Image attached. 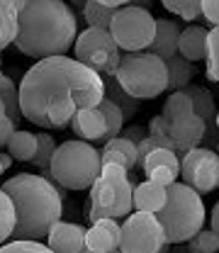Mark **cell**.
<instances>
[{"mask_svg": "<svg viewBox=\"0 0 219 253\" xmlns=\"http://www.w3.org/2000/svg\"><path fill=\"white\" fill-rule=\"evenodd\" d=\"M78 34V17L63 0H25L17 12L15 49L32 59L66 56Z\"/></svg>", "mask_w": 219, "mask_h": 253, "instance_id": "6da1fadb", "label": "cell"}, {"mask_svg": "<svg viewBox=\"0 0 219 253\" xmlns=\"http://www.w3.org/2000/svg\"><path fill=\"white\" fill-rule=\"evenodd\" d=\"M0 190L10 197L15 210V229L10 239L44 241L51 224L63 219V202L54 180L34 173H20L0 183Z\"/></svg>", "mask_w": 219, "mask_h": 253, "instance_id": "7a4b0ae2", "label": "cell"}, {"mask_svg": "<svg viewBox=\"0 0 219 253\" xmlns=\"http://www.w3.org/2000/svg\"><path fill=\"white\" fill-rule=\"evenodd\" d=\"M17 90H20L22 120H30L32 125L49 129L46 110L59 97L71 95V85H68V78L56 61V56H51V59H42L32 68H27Z\"/></svg>", "mask_w": 219, "mask_h": 253, "instance_id": "3957f363", "label": "cell"}, {"mask_svg": "<svg viewBox=\"0 0 219 253\" xmlns=\"http://www.w3.org/2000/svg\"><path fill=\"white\" fill-rule=\"evenodd\" d=\"M156 219L168 244H185L205 226L202 195L178 180L166 185V202L156 212Z\"/></svg>", "mask_w": 219, "mask_h": 253, "instance_id": "277c9868", "label": "cell"}, {"mask_svg": "<svg viewBox=\"0 0 219 253\" xmlns=\"http://www.w3.org/2000/svg\"><path fill=\"white\" fill-rule=\"evenodd\" d=\"M100 151L90 141L68 139L56 144L49 163V180L66 190H88L100 175Z\"/></svg>", "mask_w": 219, "mask_h": 253, "instance_id": "5b68a950", "label": "cell"}, {"mask_svg": "<svg viewBox=\"0 0 219 253\" xmlns=\"http://www.w3.org/2000/svg\"><path fill=\"white\" fill-rule=\"evenodd\" d=\"M115 81L127 95L136 100H151L166 93V66L149 51L122 54L115 68Z\"/></svg>", "mask_w": 219, "mask_h": 253, "instance_id": "8992f818", "label": "cell"}, {"mask_svg": "<svg viewBox=\"0 0 219 253\" xmlns=\"http://www.w3.org/2000/svg\"><path fill=\"white\" fill-rule=\"evenodd\" d=\"M107 32L115 39L120 51H127V54L146 51L154 39V32H156V17L151 15L149 7L125 5V7L115 10Z\"/></svg>", "mask_w": 219, "mask_h": 253, "instance_id": "52a82bcc", "label": "cell"}, {"mask_svg": "<svg viewBox=\"0 0 219 253\" xmlns=\"http://www.w3.org/2000/svg\"><path fill=\"white\" fill-rule=\"evenodd\" d=\"M71 49L76 54V61L93 68L95 73H100V76H105V73L115 76V68L120 63V56H122V51L117 49V44L110 37V32L95 30V27L78 32Z\"/></svg>", "mask_w": 219, "mask_h": 253, "instance_id": "ba28073f", "label": "cell"}, {"mask_svg": "<svg viewBox=\"0 0 219 253\" xmlns=\"http://www.w3.org/2000/svg\"><path fill=\"white\" fill-rule=\"evenodd\" d=\"M166 244L156 214L134 212L120 224V253H163Z\"/></svg>", "mask_w": 219, "mask_h": 253, "instance_id": "9c48e42d", "label": "cell"}, {"mask_svg": "<svg viewBox=\"0 0 219 253\" xmlns=\"http://www.w3.org/2000/svg\"><path fill=\"white\" fill-rule=\"evenodd\" d=\"M180 178L195 192H215L219 188V156L215 149L195 146L180 156Z\"/></svg>", "mask_w": 219, "mask_h": 253, "instance_id": "30bf717a", "label": "cell"}, {"mask_svg": "<svg viewBox=\"0 0 219 253\" xmlns=\"http://www.w3.org/2000/svg\"><path fill=\"white\" fill-rule=\"evenodd\" d=\"M59 66L63 68L66 78H68V85H71V100L78 107H97L100 100L105 97L102 90V76L95 73L93 68L83 66L76 59H68V56H56Z\"/></svg>", "mask_w": 219, "mask_h": 253, "instance_id": "8fae6325", "label": "cell"}, {"mask_svg": "<svg viewBox=\"0 0 219 253\" xmlns=\"http://www.w3.org/2000/svg\"><path fill=\"white\" fill-rule=\"evenodd\" d=\"M141 170L146 180H154L158 185H171L180 178V158L171 149H154L141 161Z\"/></svg>", "mask_w": 219, "mask_h": 253, "instance_id": "7c38bea8", "label": "cell"}, {"mask_svg": "<svg viewBox=\"0 0 219 253\" xmlns=\"http://www.w3.org/2000/svg\"><path fill=\"white\" fill-rule=\"evenodd\" d=\"M202 136H205V122L197 115H188V117L175 120V122L168 125V139L173 141L178 158L183 156L185 151H190V149L200 146Z\"/></svg>", "mask_w": 219, "mask_h": 253, "instance_id": "4fadbf2b", "label": "cell"}, {"mask_svg": "<svg viewBox=\"0 0 219 253\" xmlns=\"http://www.w3.org/2000/svg\"><path fill=\"white\" fill-rule=\"evenodd\" d=\"M83 239H86V226L59 219L56 224H51L44 241L54 253H78L83 249Z\"/></svg>", "mask_w": 219, "mask_h": 253, "instance_id": "5bb4252c", "label": "cell"}, {"mask_svg": "<svg viewBox=\"0 0 219 253\" xmlns=\"http://www.w3.org/2000/svg\"><path fill=\"white\" fill-rule=\"evenodd\" d=\"M120 246V221L102 217L95 219L93 226L86 229V239H83V249L97 253H107L115 251Z\"/></svg>", "mask_w": 219, "mask_h": 253, "instance_id": "9a60e30c", "label": "cell"}, {"mask_svg": "<svg viewBox=\"0 0 219 253\" xmlns=\"http://www.w3.org/2000/svg\"><path fill=\"white\" fill-rule=\"evenodd\" d=\"M66 129H71L81 141L95 144L105 134V117H102L100 107H78L73 112V117L68 120Z\"/></svg>", "mask_w": 219, "mask_h": 253, "instance_id": "2e32d148", "label": "cell"}, {"mask_svg": "<svg viewBox=\"0 0 219 253\" xmlns=\"http://www.w3.org/2000/svg\"><path fill=\"white\" fill-rule=\"evenodd\" d=\"M180 25L173 22V20H156V32H154V39L149 44V54L158 56L161 61L171 59L178 54V37H180Z\"/></svg>", "mask_w": 219, "mask_h": 253, "instance_id": "e0dca14e", "label": "cell"}, {"mask_svg": "<svg viewBox=\"0 0 219 253\" xmlns=\"http://www.w3.org/2000/svg\"><path fill=\"white\" fill-rule=\"evenodd\" d=\"M183 93L192 102V115H197L205 122V131H217V107H215V97L207 88L202 85H185Z\"/></svg>", "mask_w": 219, "mask_h": 253, "instance_id": "ac0fdd59", "label": "cell"}, {"mask_svg": "<svg viewBox=\"0 0 219 253\" xmlns=\"http://www.w3.org/2000/svg\"><path fill=\"white\" fill-rule=\"evenodd\" d=\"M163 202H166V185H158L154 180H144V183H136L134 185L131 210L156 214L158 210L163 207Z\"/></svg>", "mask_w": 219, "mask_h": 253, "instance_id": "d6986e66", "label": "cell"}, {"mask_svg": "<svg viewBox=\"0 0 219 253\" xmlns=\"http://www.w3.org/2000/svg\"><path fill=\"white\" fill-rule=\"evenodd\" d=\"M100 163H120L131 173V168L136 166V144H131L125 136L110 139L100 151Z\"/></svg>", "mask_w": 219, "mask_h": 253, "instance_id": "ffe728a7", "label": "cell"}, {"mask_svg": "<svg viewBox=\"0 0 219 253\" xmlns=\"http://www.w3.org/2000/svg\"><path fill=\"white\" fill-rule=\"evenodd\" d=\"M205 44H207V30L205 27H183L178 37V54L190 63L205 59Z\"/></svg>", "mask_w": 219, "mask_h": 253, "instance_id": "44dd1931", "label": "cell"}, {"mask_svg": "<svg viewBox=\"0 0 219 253\" xmlns=\"http://www.w3.org/2000/svg\"><path fill=\"white\" fill-rule=\"evenodd\" d=\"M163 66H166V90H183L185 85H190V81L197 73V68L180 54L166 59Z\"/></svg>", "mask_w": 219, "mask_h": 253, "instance_id": "7402d4cb", "label": "cell"}, {"mask_svg": "<svg viewBox=\"0 0 219 253\" xmlns=\"http://www.w3.org/2000/svg\"><path fill=\"white\" fill-rule=\"evenodd\" d=\"M102 90H105V97L110 100V102H115L117 107H120V112H122V117L127 120H131L136 112H139V107H141V100H136V97H131V95H127L122 88H120V83L115 81V76H102Z\"/></svg>", "mask_w": 219, "mask_h": 253, "instance_id": "603a6c76", "label": "cell"}, {"mask_svg": "<svg viewBox=\"0 0 219 253\" xmlns=\"http://www.w3.org/2000/svg\"><path fill=\"white\" fill-rule=\"evenodd\" d=\"M97 107H100V112H102V117H105V134L95 141L93 146H105L110 139L120 136V131H122V126H125V117H122L120 107H117L115 102H110L107 97H102Z\"/></svg>", "mask_w": 219, "mask_h": 253, "instance_id": "cb8c5ba5", "label": "cell"}, {"mask_svg": "<svg viewBox=\"0 0 219 253\" xmlns=\"http://www.w3.org/2000/svg\"><path fill=\"white\" fill-rule=\"evenodd\" d=\"M5 151L10 154L12 161H32L34 151H37V136L25 129H15L5 144Z\"/></svg>", "mask_w": 219, "mask_h": 253, "instance_id": "d4e9b609", "label": "cell"}, {"mask_svg": "<svg viewBox=\"0 0 219 253\" xmlns=\"http://www.w3.org/2000/svg\"><path fill=\"white\" fill-rule=\"evenodd\" d=\"M0 102L5 107V117L12 120L15 125H20L22 112H20V90L15 85V81L10 76H0Z\"/></svg>", "mask_w": 219, "mask_h": 253, "instance_id": "484cf974", "label": "cell"}, {"mask_svg": "<svg viewBox=\"0 0 219 253\" xmlns=\"http://www.w3.org/2000/svg\"><path fill=\"white\" fill-rule=\"evenodd\" d=\"M34 136H37V151H34V156H32L30 163L39 168L42 178L49 180V163H51V156H54L56 141H54V136H51L49 131H39V134H34Z\"/></svg>", "mask_w": 219, "mask_h": 253, "instance_id": "4316f807", "label": "cell"}, {"mask_svg": "<svg viewBox=\"0 0 219 253\" xmlns=\"http://www.w3.org/2000/svg\"><path fill=\"white\" fill-rule=\"evenodd\" d=\"M188 115H192V102H190V97L183 93V90H173V93L166 97V102H163L161 117L171 125V122L183 120V117H188Z\"/></svg>", "mask_w": 219, "mask_h": 253, "instance_id": "83f0119b", "label": "cell"}, {"mask_svg": "<svg viewBox=\"0 0 219 253\" xmlns=\"http://www.w3.org/2000/svg\"><path fill=\"white\" fill-rule=\"evenodd\" d=\"M81 12H83L88 27L107 30V27H110V20H112V15H115V7L102 5V2H97V0H86V5H83Z\"/></svg>", "mask_w": 219, "mask_h": 253, "instance_id": "f1b7e54d", "label": "cell"}, {"mask_svg": "<svg viewBox=\"0 0 219 253\" xmlns=\"http://www.w3.org/2000/svg\"><path fill=\"white\" fill-rule=\"evenodd\" d=\"M205 59H207V71H205V76H207L212 83H217L219 81V30L217 27L207 30Z\"/></svg>", "mask_w": 219, "mask_h": 253, "instance_id": "f546056e", "label": "cell"}, {"mask_svg": "<svg viewBox=\"0 0 219 253\" xmlns=\"http://www.w3.org/2000/svg\"><path fill=\"white\" fill-rule=\"evenodd\" d=\"M188 251L190 253H217L219 251V234L210 229H200L195 236L188 239Z\"/></svg>", "mask_w": 219, "mask_h": 253, "instance_id": "4dcf8cb0", "label": "cell"}, {"mask_svg": "<svg viewBox=\"0 0 219 253\" xmlns=\"http://www.w3.org/2000/svg\"><path fill=\"white\" fill-rule=\"evenodd\" d=\"M15 34H17V15L10 12V10L0 2V51L7 49V46L15 42Z\"/></svg>", "mask_w": 219, "mask_h": 253, "instance_id": "1f68e13d", "label": "cell"}, {"mask_svg": "<svg viewBox=\"0 0 219 253\" xmlns=\"http://www.w3.org/2000/svg\"><path fill=\"white\" fill-rule=\"evenodd\" d=\"M12 229H15V210H12L10 197L0 190V244L10 241Z\"/></svg>", "mask_w": 219, "mask_h": 253, "instance_id": "d6a6232c", "label": "cell"}, {"mask_svg": "<svg viewBox=\"0 0 219 253\" xmlns=\"http://www.w3.org/2000/svg\"><path fill=\"white\" fill-rule=\"evenodd\" d=\"M166 10H171L173 15L183 17V20H197L200 17V0H161Z\"/></svg>", "mask_w": 219, "mask_h": 253, "instance_id": "836d02e7", "label": "cell"}, {"mask_svg": "<svg viewBox=\"0 0 219 253\" xmlns=\"http://www.w3.org/2000/svg\"><path fill=\"white\" fill-rule=\"evenodd\" d=\"M0 253H54L42 241H22L12 239L10 244H0Z\"/></svg>", "mask_w": 219, "mask_h": 253, "instance_id": "e575fe53", "label": "cell"}, {"mask_svg": "<svg viewBox=\"0 0 219 253\" xmlns=\"http://www.w3.org/2000/svg\"><path fill=\"white\" fill-rule=\"evenodd\" d=\"M200 17H205L212 27L219 22V0H200Z\"/></svg>", "mask_w": 219, "mask_h": 253, "instance_id": "d590c367", "label": "cell"}, {"mask_svg": "<svg viewBox=\"0 0 219 253\" xmlns=\"http://www.w3.org/2000/svg\"><path fill=\"white\" fill-rule=\"evenodd\" d=\"M149 136H168V122L161 115L151 117V122H149Z\"/></svg>", "mask_w": 219, "mask_h": 253, "instance_id": "8d00e7d4", "label": "cell"}, {"mask_svg": "<svg viewBox=\"0 0 219 253\" xmlns=\"http://www.w3.org/2000/svg\"><path fill=\"white\" fill-rule=\"evenodd\" d=\"M120 136L129 139L131 144H139V141H141V139L146 136V131H144V126H139V125H134V126H122Z\"/></svg>", "mask_w": 219, "mask_h": 253, "instance_id": "74e56055", "label": "cell"}, {"mask_svg": "<svg viewBox=\"0 0 219 253\" xmlns=\"http://www.w3.org/2000/svg\"><path fill=\"white\" fill-rule=\"evenodd\" d=\"M15 122L12 120H7V117H0V149H5V144H7V139H10V134L15 131Z\"/></svg>", "mask_w": 219, "mask_h": 253, "instance_id": "f35d334b", "label": "cell"}, {"mask_svg": "<svg viewBox=\"0 0 219 253\" xmlns=\"http://www.w3.org/2000/svg\"><path fill=\"white\" fill-rule=\"evenodd\" d=\"M0 2H2L10 12H15V15H17V12L22 10V5H25V0H0Z\"/></svg>", "mask_w": 219, "mask_h": 253, "instance_id": "ab89813d", "label": "cell"}, {"mask_svg": "<svg viewBox=\"0 0 219 253\" xmlns=\"http://www.w3.org/2000/svg\"><path fill=\"white\" fill-rule=\"evenodd\" d=\"M210 231L219 234V205L212 207V217H210Z\"/></svg>", "mask_w": 219, "mask_h": 253, "instance_id": "60d3db41", "label": "cell"}, {"mask_svg": "<svg viewBox=\"0 0 219 253\" xmlns=\"http://www.w3.org/2000/svg\"><path fill=\"white\" fill-rule=\"evenodd\" d=\"M10 166H12V158H10V154H7V151H0V170L5 173Z\"/></svg>", "mask_w": 219, "mask_h": 253, "instance_id": "b9f144b4", "label": "cell"}, {"mask_svg": "<svg viewBox=\"0 0 219 253\" xmlns=\"http://www.w3.org/2000/svg\"><path fill=\"white\" fill-rule=\"evenodd\" d=\"M97 2H102V5H110V7H125V5H129L131 0H97Z\"/></svg>", "mask_w": 219, "mask_h": 253, "instance_id": "7bdbcfd3", "label": "cell"}, {"mask_svg": "<svg viewBox=\"0 0 219 253\" xmlns=\"http://www.w3.org/2000/svg\"><path fill=\"white\" fill-rule=\"evenodd\" d=\"M149 2H151V0H131L129 5H134V7H146Z\"/></svg>", "mask_w": 219, "mask_h": 253, "instance_id": "ee69618b", "label": "cell"}, {"mask_svg": "<svg viewBox=\"0 0 219 253\" xmlns=\"http://www.w3.org/2000/svg\"><path fill=\"white\" fill-rule=\"evenodd\" d=\"M71 5H73V7H78V10H83V5H86V0H71Z\"/></svg>", "mask_w": 219, "mask_h": 253, "instance_id": "f6af8a7d", "label": "cell"}, {"mask_svg": "<svg viewBox=\"0 0 219 253\" xmlns=\"http://www.w3.org/2000/svg\"><path fill=\"white\" fill-rule=\"evenodd\" d=\"M78 253H97V251H88V249H81ZM107 253H120V249H115V251H107Z\"/></svg>", "mask_w": 219, "mask_h": 253, "instance_id": "bcb514c9", "label": "cell"}, {"mask_svg": "<svg viewBox=\"0 0 219 253\" xmlns=\"http://www.w3.org/2000/svg\"><path fill=\"white\" fill-rule=\"evenodd\" d=\"M0 117H5V107H2V102H0Z\"/></svg>", "mask_w": 219, "mask_h": 253, "instance_id": "7dc6e473", "label": "cell"}, {"mask_svg": "<svg viewBox=\"0 0 219 253\" xmlns=\"http://www.w3.org/2000/svg\"><path fill=\"white\" fill-rule=\"evenodd\" d=\"M0 76H2V59H0Z\"/></svg>", "mask_w": 219, "mask_h": 253, "instance_id": "c3c4849f", "label": "cell"}, {"mask_svg": "<svg viewBox=\"0 0 219 253\" xmlns=\"http://www.w3.org/2000/svg\"><path fill=\"white\" fill-rule=\"evenodd\" d=\"M0 178H2V170H0ZM0 183H2V180H0Z\"/></svg>", "mask_w": 219, "mask_h": 253, "instance_id": "681fc988", "label": "cell"}]
</instances>
